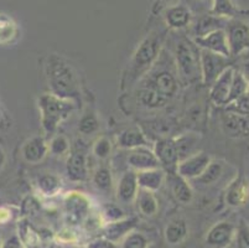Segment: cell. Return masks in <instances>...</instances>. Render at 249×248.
<instances>
[{"label": "cell", "mask_w": 249, "mask_h": 248, "mask_svg": "<svg viewBox=\"0 0 249 248\" xmlns=\"http://www.w3.org/2000/svg\"><path fill=\"white\" fill-rule=\"evenodd\" d=\"M249 199V181L243 172L235 176L226 191V202L231 208H241Z\"/></svg>", "instance_id": "13"}, {"label": "cell", "mask_w": 249, "mask_h": 248, "mask_svg": "<svg viewBox=\"0 0 249 248\" xmlns=\"http://www.w3.org/2000/svg\"><path fill=\"white\" fill-rule=\"evenodd\" d=\"M18 229H19V238L22 242V245L29 246L30 248L38 246L40 236H38L37 232L33 229V226L26 220L20 221L19 225H18Z\"/></svg>", "instance_id": "35"}, {"label": "cell", "mask_w": 249, "mask_h": 248, "mask_svg": "<svg viewBox=\"0 0 249 248\" xmlns=\"http://www.w3.org/2000/svg\"><path fill=\"white\" fill-rule=\"evenodd\" d=\"M117 144L122 149L128 150H134L138 148L148 147L149 145L145 134L138 128L125 129V131L122 132L117 138Z\"/></svg>", "instance_id": "23"}, {"label": "cell", "mask_w": 249, "mask_h": 248, "mask_svg": "<svg viewBox=\"0 0 249 248\" xmlns=\"http://www.w3.org/2000/svg\"><path fill=\"white\" fill-rule=\"evenodd\" d=\"M165 175H166L165 174V170H162L161 168L144 170V172H137L139 189L156 192V191L161 189L162 184L165 181Z\"/></svg>", "instance_id": "22"}, {"label": "cell", "mask_w": 249, "mask_h": 248, "mask_svg": "<svg viewBox=\"0 0 249 248\" xmlns=\"http://www.w3.org/2000/svg\"><path fill=\"white\" fill-rule=\"evenodd\" d=\"M70 149H71V145H70L69 139L65 135H61V134L53 136L49 144V152L52 155L56 156L66 155V154H69Z\"/></svg>", "instance_id": "38"}, {"label": "cell", "mask_w": 249, "mask_h": 248, "mask_svg": "<svg viewBox=\"0 0 249 248\" xmlns=\"http://www.w3.org/2000/svg\"><path fill=\"white\" fill-rule=\"evenodd\" d=\"M92 181L98 190L109 191L113 186L112 172L107 167L98 168L92 176Z\"/></svg>", "instance_id": "36"}, {"label": "cell", "mask_w": 249, "mask_h": 248, "mask_svg": "<svg viewBox=\"0 0 249 248\" xmlns=\"http://www.w3.org/2000/svg\"><path fill=\"white\" fill-rule=\"evenodd\" d=\"M103 217L106 218V221L108 224V222L118 221V220L124 218V212L121 208H118L117 205H107L104 208Z\"/></svg>", "instance_id": "42"}, {"label": "cell", "mask_w": 249, "mask_h": 248, "mask_svg": "<svg viewBox=\"0 0 249 248\" xmlns=\"http://www.w3.org/2000/svg\"><path fill=\"white\" fill-rule=\"evenodd\" d=\"M113 150V144L107 136H101L96 142L93 143L92 147V152H93L94 156L98 158L99 160H106L110 156Z\"/></svg>", "instance_id": "39"}, {"label": "cell", "mask_w": 249, "mask_h": 248, "mask_svg": "<svg viewBox=\"0 0 249 248\" xmlns=\"http://www.w3.org/2000/svg\"><path fill=\"white\" fill-rule=\"evenodd\" d=\"M162 42H164V35L158 31L150 33L140 42L129 63L128 77L130 81L139 78L155 63L161 50Z\"/></svg>", "instance_id": "3"}, {"label": "cell", "mask_w": 249, "mask_h": 248, "mask_svg": "<svg viewBox=\"0 0 249 248\" xmlns=\"http://www.w3.org/2000/svg\"><path fill=\"white\" fill-rule=\"evenodd\" d=\"M211 156L205 152H197L187 156L186 159L181 160L176 168V174L186 180H196L198 176H201L208 164L211 163Z\"/></svg>", "instance_id": "7"}, {"label": "cell", "mask_w": 249, "mask_h": 248, "mask_svg": "<svg viewBox=\"0 0 249 248\" xmlns=\"http://www.w3.org/2000/svg\"><path fill=\"white\" fill-rule=\"evenodd\" d=\"M37 106L40 109L42 129L46 134L55 133L61 123L67 119L76 109L74 102L60 98L51 92L40 95Z\"/></svg>", "instance_id": "2"}, {"label": "cell", "mask_w": 249, "mask_h": 248, "mask_svg": "<svg viewBox=\"0 0 249 248\" xmlns=\"http://www.w3.org/2000/svg\"><path fill=\"white\" fill-rule=\"evenodd\" d=\"M237 248H249V227L241 225L237 231Z\"/></svg>", "instance_id": "43"}, {"label": "cell", "mask_w": 249, "mask_h": 248, "mask_svg": "<svg viewBox=\"0 0 249 248\" xmlns=\"http://www.w3.org/2000/svg\"><path fill=\"white\" fill-rule=\"evenodd\" d=\"M211 15L230 20L238 18V9L235 8L232 0H212Z\"/></svg>", "instance_id": "31"}, {"label": "cell", "mask_w": 249, "mask_h": 248, "mask_svg": "<svg viewBox=\"0 0 249 248\" xmlns=\"http://www.w3.org/2000/svg\"><path fill=\"white\" fill-rule=\"evenodd\" d=\"M99 129V120L93 112H87L78 120V132L85 135L97 133Z\"/></svg>", "instance_id": "37"}, {"label": "cell", "mask_w": 249, "mask_h": 248, "mask_svg": "<svg viewBox=\"0 0 249 248\" xmlns=\"http://www.w3.org/2000/svg\"><path fill=\"white\" fill-rule=\"evenodd\" d=\"M87 248H118V246L112 241L107 240L106 237H102L88 243Z\"/></svg>", "instance_id": "44"}, {"label": "cell", "mask_w": 249, "mask_h": 248, "mask_svg": "<svg viewBox=\"0 0 249 248\" xmlns=\"http://www.w3.org/2000/svg\"><path fill=\"white\" fill-rule=\"evenodd\" d=\"M4 163H5V153H4V150L0 148V169L3 168Z\"/></svg>", "instance_id": "48"}, {"label": "cell", "mask_w": 249, "mask_h": 248, "mask_svg": "<svg viewBox=\"0 0 249 248\" xmlns=\"http://www.w3.org/2000/svg\"><path fill=\"white\" fill-rule=\"evenodd\" d=\"M242 75L244 76V78H246V81L248 82L249 85V60L246 61V62L243 63V68H242Z\"/></svg>", "instance_id": "47"}, {"label": "cell", "mask_w": 249, "mask_h": 248, "mask_svg": "<svg viewBox=\"0 0 249 248\" xmlns=\"http://www.w3.org/2000/svg\"><path fill=\"white\" fill-rule=\"evenodd\" d=\"M3 246V240H1V235H0V248Z\"/></svg>", "instance_id": "49"}, {"label": "cell", "mask_w": 249, "mask_h": 248, "mask_svg": "<svg viewBox=\"0 0 249 248\" xmlns=\"http://www.w3.org/2000/svg\"><path fill=\"white\" fill-rule=\"evenodd\" d=\"M66 172L70 180L83 183L88 177L87 156L83 152H73L69 155L66 161Z\"/></svg>", "instance_id": "19"}, {"label": "cell", "mask_w": 249, "mask_h": 248, "mask_svg": "<svg viewBox=\"0 0 249 248\" xmlns=\"http://www.w3.org/2000/svg\"><path fill=\"white\" fill-rule=\"evenodd\" d=\"M154 153L159 160L160 165L164 167L171 174L176 172V168L180 161L174 138H161L156 142Z\"/></svg>", "instance_id": "9"}, {"label": "cell", "mask_w": 249, "mask_h": 248, "mask_svg": "<svg viewBox=\"0 0 249 248\" xmlns=\"http://www.w3.org/2000/svg\"><path fill=\"white\" fill-rule=\"evenodd\" d=\"M174 139H175L176 149H178L180 161L183 160V159H186L187 156L195 154V147H196V143H197V138L196 136H194L192 134H189V135H181L178 138H174Z\"/></svg>", "instance_id": "33"}, {"label": "cell", "mask_w": 249, "mask_h": 248, "mask_svg": "<svg viewBox=\"0 0 249 248\" xmlns=\"http://www.w3.org/2000/svg\"><path fill=\"white\" fill-rule=\"evenodd\" d=\"M198 49L207 50V51L214 52V54L222 55L225 57L231 58L230 47H228L227 36H226L225 29L212 31L205 36L194 38L192 40Z\"/></svg>", "instance_id": "10"}, {"label": "cell", "mask_w": 249, "mask_h": 248, "mask_svg": "<svg viewBox=\"0 0 249 248\" xmlns=\"http://www.w3.org/2000/svg\"><path fill=\"white\" fill-rule=\"evenodd\" d=\"M46 77L52 95L76 104L81 101L78 77L73 67L65 58L56 54L50 55L46 61Z\"/></svg>", "instance_id": "1"}, {"label": "cell", "mask_w": 249, "mask_h": 248, "mask_svg": "<svg viewBox=\"0 0 249 248\" xmlns=\"http://www.w3.org/2000/svg\"><path fill=\"white\" fill-rule=\"evenodd\" d=\"M19 38V27L6 14H0V45H10Z\"/></svg>", "instance_id": "27"}, {"label": "cell", "mask_w": 249, "mask_h": 248, "mask_svg": "<svg viewBox=\"0 0 249 248\" xmlns=\"http://www.w3.org/2000/svg\"><path fill=\"white\" fill-rule=\"evenodd\" d=\"M235 233V227L231 222L221 221L217 222L211 229L207 232L206 243L212 247H225L230 245L233 236Z\"/></svg>", "instance_id": "18"}, {"label": "cell", "mask_w": 249, "mask_h": 248, "mask_svg": "<svg viewBox=\"0 0 249 248\" xmlns=\"http://www.w3.org/2000/svg\"><path fill=\"white\" fill-rule=\"evenodd\" d=\"M128 165L134 172H144V170L158 169L160 168V163L156 158L155 153L148 147L138 148L132 150L128 155Z\"/></svg>", "instance_id": "14"}, {"label": "cell", "mask_w": 249, "mask_h": 248, "mask_svg": "<svg viewBox=\"0 0 249 248\" xmlns=\"http://www.w3.org/2000/svg\"><path fill=\"white\" fill-rule=\"evenodd\" d=\"M187 224L185 220H175L170 222L165 229V240L169 245L175 246L182 242L187 236Z\"/></svg>", "instance_id": "29"}, {"label": "cell", "mask_w": 249, "mask_h": 248, "mask_svg": "<svg viewBox=\"0 0 249 248\" xmlns=\"http://www.w3.org/2000/svg\"><path fill=\"white\" fill-rule=\"evenodd\" d=\"M165 1H170V0H165Z\"/></svg>", "instance_id": "51"}, {"label": "cell", "mask_w": 249, "mask_h": 248, "mask_svg": "<svg viewBox=\"0 0 249 248\" xmlns=\"http://www.w3.org/2000/svg\"><path fill=\"white\" fill-rule=\"evenodd\" d=\"M200 63L201 81L205 86H211L222 72L231 67V58L200 49Z\"/></svg>", "instance_id": "6"}, {"label": "cell", "mask_w": 249, "mask_h": 248, "mask_svg": "<svg viewBox=\"0 0 249 248\" xmlns=\"http://www.w3.org/2000/svg\"><path fill=\"white\" fill-rule=\"evenodd\" d=\"M225 108L226 111H230V112L238 113L242 115H249V91L244 93L243 95H241L238 99H235L234 102L226 106Z\"/></svg>", "instance_id": "41"}, {"label": "cell", "mask_w": 249, "mask_h": 248, "mask_svg": "<svg viewBox=\"0 0 249 248\" xmlns=\"http://www.w3.org/2000/svg\"><path fill=\"white\" fill-rule=\"evenodd\" d=\"M145 86L150 87L156 93H159L167 101L173 98L178 90V78L175 77V75H173L170 71H166V70H162V71L153 75L145 83Z\"/></svg>", "instance_id": "11"}, {"label": "cell", "mask_w": 249, "mask_h": 248, "mask_svg": "<svg viewBox=\"0 0 249 248\" xmlns=\"http://www.w3.org/2000/svg\"><path fill=\"white\" fill-rule=\"evenodd\" d=\"M37 184L40 191L46 196H55L60 192L61 188H62L60 177L52 174H45L40 176Z\"/></svg>", "instance_id": "32"}, {"label": "cell", "mask_w": 249, "mask_h": 248, "mask_svg": "<svg viewBox=\"0 0 249 248\" xmlns=\"http://www.w3.org/2000/svg\"><path fill=\"white\" fill-rule=\"evenodd\" d=\"M154 194L155 192H153V191L139 189L137 197H135L139 211L144 216H148V217H153L159 211V202H158V199Z\"/></svg>", "instance_id": "25"}, {"label": "cell", "mask_w": 249, "mask_h": 248, "mask_svg": "<svg viewBox=\"0 0 249 248\" xmlns=\"http://www.w3.org/2000/svg\"><path fill=\"white\" fill-rule=\"evenodd\" d=\"M227 19H222V18L214 17V15H203L197 20L195 25V38L198 36H205L212 31L221 30L225 29L227 24Z\"/></svg>", "instance_id": "26"}, {"label": "cell", "mask_w": 249, "mask_h": 248, "mask_svg": "<svg viewBox=\"0 0 249 248\" xmlns=\"http://www.w3.org/2000/svg\"><path fill=\"white\" fill-rule=\"evenodd\" d=\"M231 57H237L249 51V22L241 18L230 19L225 27Z\"/></svg>", "instance_id": "5"}, {"label": "cell", "mask_w": 249, "mask_h": 248, "mask_svg": "<svg viewBox=\"0 0 249 248\" xmlns=\"http://www.w3.org/2000/svg\"><path fill=\"white\" fill-rule=\"evenodd\" d=\"M148 238L140 232H130L124 237L121 248H148Z\"/></svg>", "instance_id": "40"}, {"label": "cell", "mask_w": 249, "mask_h": 248, "mask_svg": "<svg viewBox=\"0 0 249 248\" xmlns=\"http://www.w3.org/2000/svg\"><path fill=\"white\" fill-rule=\"evenodd\" d=\"M11 218V211L8 208H4L1 206L0 208V225L6 224L8 221H10Z\"/></svg>", "instance_id": "46"}, {"label": "cell", "mask_w": 249, "mask_h": 248, "mask_svg": "<svg viewBox=\"0 0 249 248\" xmlns=\"http://www.w3.org/2000/svg\"><path fill=\"white\" fill-rule=\"evenodd\" d=\"M139 185H138L137 172L128 170L121 176L117 184V197L123 204H130L135 201Z\"/></svg>", "instance_id": "17"}, {"label": "cell", "mask_w": 249, "mask_h": 248, "mask_svg": "<svg viewBox=\"0 0 249 248\" xmlns=\"http://www.w3.org/2000/svg\"><path fill=\"white\" fill-rule=\"evenodd\" d=\"M176 67L181 81L186 85L201 79L200 49L194 41L182 40L176 46Z\"/></svg>", "instance_id": "4"}, {"label": "cell", "mask_w": 249, "mask_h": 248, "mask_svg": "<svg viewBox=\"0 0 249 248\" xmlns=\"http://www.w3.org/2000/svg\"><path fill=\"white\" fill-rule=\"evenodd\" d=\"M47 153H49V144L41 135L33 136L26 140L21 149L22 158L29 164L41 163L46 158Z\"/></svg>", "instance_id": "16"}, {"label": "cell", "mask_w": 249, "mask_h": 248, "mask_svg": "<svg viewBox=\"0 0 249 248\" xmlns=\"http://www.w3.org/2000/svg\"><path fill=\"white\" fill-rule=\"evenodd\" d=\"M164 19L170 29L180 30V29H183L187 25H190L192 19V14L186 6L174 5L165 10Z\"/></svg>", "instance_id": "21"}, {"label": "cell", "mask_w": 249, "mask_h": 248, "mask_svg": "<svg viewBox=\"0 0 249 248\" xmlns=\"http://www.w3.org/2000/svg\"><path fill=\"white\" fill-rule=\"evenodd\" d=\"M171 191H173L176 201L180 202L181 205L191 204L192 199H194V191L189 184V180L181 177L176 172H174L173 177H171Z\"/></svg>", "instance_id": "24"}, {"label": "cell", "mask_w": 249, "mask_h": 248, "mask_svg": "<svg viewBox=\"0 0 249 248\" xmlns=\"http://www.w3.org/2000/svg\"><path fill=\"white\" fill-rule=\"evenodd\" d=\"M139 218L138 217H129V218H122L118 221L108 222L103 229V237L107 240L112 241V242H118L122 238L129 235L133 229L137 227Z\"/></svg>", "instance_id": "20"}, {"label": "cell", "mask_w": 249, "mask_h": 248, "mask_svg": "<svg viewBox=\"0 0 249 248\" xmlns=\"http://www.w3.org/2000/svg\"><path fill=\"white\" fill-rule=\"evenodd\" d=\"M137 99L138 103L140 106L145 107L149 109H156V108H162L167 104V99L156 93L155 91L151 90L148 86H142L139 91L137 92Z\"/></svg>", "instance_id": "28"}, {"label": "cell", "mask_w": 249, "mask_h": 248, "mask_svg": "<svg viewBox=\"0 0 249 248\" xmlns=\"http://www.w3.org/2000/svg\"><path fill=\"white\" fill-rule=\"evenodd\" d=\"M1 248H24V245L20 241L19 236H11L5 242H3Z\"/></svg>", "instance_id": "45"}, {"label": "cell", "mask_w": 249, "mask_h": 248, "mask_svg": "<svg viewBox=\"0 0 249 248\" xmlns=\"http://www.w3.org/2000/svg\"><path fill=\"white\" fill-rule=\"evenodd\" d=\"M65 211L70 225H78L89 212V201L81 192H69L65 199Z\"/></svg>", "instance_id": "8"}, {"label": "cell", "mask_w": 249, "mask_h": 248, "mask_svg": "<svg viewBox=\"0 0 249 248\" xmlns=\"http://www.w3.org/2000/svg\"><path fill=\"white\" fill-rule=\"evenodd\" d=\"M249 91V85L248 82L246 81L244 76L242 75V72L235 71L233 75L232 85H231V91H230V97H228V104H231L232 102H234L235 99H238L241 95H243L244 93H247Z\"/></svg>", "instance_id": "34"}, {"label": "cell", "mask_w": 249, "mask_h": 248, "mask_svg": "<svg viewBox=\"0 0 249 248\" xmlns=\"http://www.w3.org/2000/svg\"><path fill=\"white\" fill-rule=\"evenodd\" d=\"M223 172H225V164H223V161L211 160V163L208 164V167L206 168L205 172L195 181H197L201 185H212V184L217 183L221 179Z\"/></svg>", "instance_id": "30"}, {"label": "cell", "mask_w": 249, "mask_h": 248, "mask_svg": "<svg viewBox=\"0 0 249 248\" xmlns=\"http://www.w3.org/2000/svg\"><path fill=\"white\" fill-rule=\"evenodd\" d=\"M222 126L228 136L232 138L249 136V119L247 115L226 111L222 115Z\"/></svg>", "instance_id": "15"}, {"label": "cell", "mask_w": 249, "mask_h": 248, "mask_svg": "<svg viewBox=\"0 0 249 248\" xmlns=\"http://www.w3.org/2000/svg\"><path fill=\"white\" fill-rule=\"evenodd\" d=\"M233 75H234V68L231 66L227 70L222 72L218 78L211 85L210 90V99L212 103L217 107H226L228 103V97H230L231 85H232Z\"/></svg>", "instance_id": "12"}, {"label": "cell", "mask_w": 249, "mask_h": 248, "mask_svg": "<svg viewBox=\"0 0 249 248\" xmlns=\"http://www.w3.org/2000/svg\"><path fill=\"white\" fill-rule=\"evenodd\" d=\"M71 248H85V247H71Z\"/></svg>", "instance_id": "50"}]
</instances>
